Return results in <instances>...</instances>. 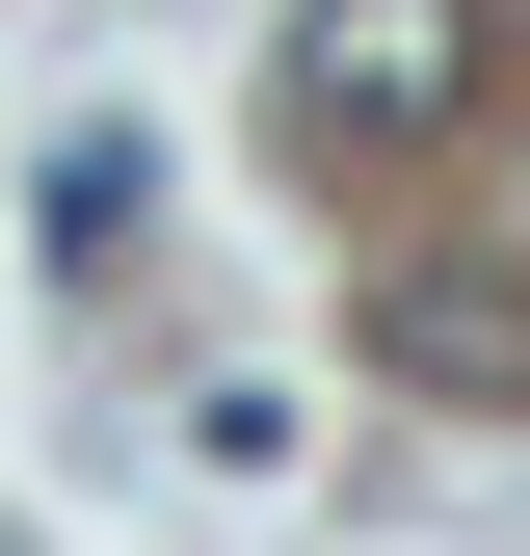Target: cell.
Instances as JSON below:
<instances>
[{"label":"cell","mask_w":530,"mask_h":556,"mask_svg":"<svg viewBox=\"0 0 530 556\" xmlns=\"http://www.w3.org/2000/svg\"><path fill=\"white\" fill-rule=\"evenodd\" d=\"M478 106V0H292V132H451Z\"/></svg>","instance_id":"6da1fadb"},{"label":"cell","mask_w":530,"mask_h":556,"mask_svg":"<svg viewBox=\"0 0 530 556\" xmlns=\"http://www.w3.org/2000/svg\"><path fill=\"white\" fill-rule=\"evenodd\" d=\"M132 213H160V160H132V132H53V213H27V239H53V265H132Z\"/></svg>","instance_id":"3957f363"},{"label":"cell","mask_w":530,"mask_h":556,"mask_svg":"<svg viewBox=\"0 0 530 556\" xmlns=\"http://www.w3.org/2000/svg\"><path fill=\"white\" fill-rule=\"evenodd\" d=\"M371 344H398V371H425V397H530V292H504V265H371Z\"/></svg>","instance_id":"7a4b0ae2"}]
</instances>
